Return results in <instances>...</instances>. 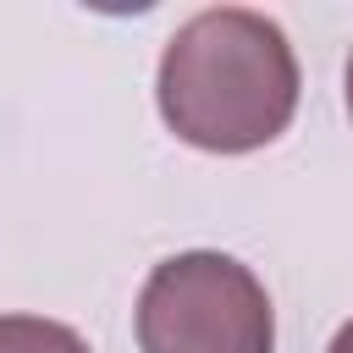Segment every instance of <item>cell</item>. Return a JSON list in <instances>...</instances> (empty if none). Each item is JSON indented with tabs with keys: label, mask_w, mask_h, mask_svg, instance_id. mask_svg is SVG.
Segmentation results:
<instances>
[{
	"label": "cell",
	"mask_w": 353,
	"mask_h": 353,
	"mask_svg": "<svg viewBox=\"0 0 353 353\" xmlns=\"http://www.w3.org/2000/svg\"><path fill=\"white\" fill-rule=\"evenodd\" d=\"M0 353H94L72 325L44 314H0Z\"/></svg>",
	"instance_id": "3"
},
{
	"label": "cell",
	"mask_w": 353,
	"mask_h": 353,
	"mask_svg": "<svg viewBox=\"0 0 353 353\" xmlns=\"http://www.w3.org/2000/svg\"><path fill=\"white\" fill-rule=\"evenodd\" d=\"M347 116H353V55H347Z\"/></svg>",
	"instance_id": "5"
},
{
	"label": "cell",
	"mask_w": 353,
	"mask_h": 353,
	"mask_svg": "<svg viewBox=\"0 0 353 353\" xmlns=\"http://www.w3.org/2000/svg\"><path fill=\"white\" fill-rule=\"evenodd\" d=\"M143 353H276V309L265 281L215 248L171 254L138 292Z\"/></svg>",
	"instance_id": "2"
},
{
	"label": "cell",
	"mask_w": 353,
	"mask_h": 353,
	"mask_svg": "<svg viewBox=\"0 0 353 353\" xmlns=\"http://www.w3.org/2000/svg\"><path fill=\"white\" fill-rule=\"evenodd\" d=\"M325 353H353V320H347V325L331 336V347H325Z\"/></svg>",
	"instance_id": "4"
},
{
	"label": "cell",
	"mask_w": 353,
	"mask_h": 353,
	"mask_svg": "<svg viewBox=\"0 0 353 353\" xmlns=\"http://www.w3.org/2000/svg\"><path fill=\"white\" fill-rule=\"evenodd\" d=\"M298 55L287 33L248 6L188 17L160 55L154 99L165 127L204 154H248L287 132L298 110Z\"/></svg>",
	"instance_id": "1"
}]
</instances>
